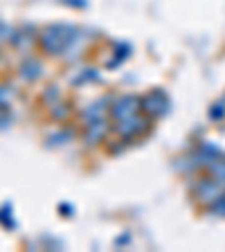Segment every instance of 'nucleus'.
Masks as SVG:
<instances>
[{
    "label": "nucleus",
    "instance_id": "nucleus-5",
    "mask_svg": "<svg viewBox=\"0 0 225 252\" xmlns=\"http://www.w3.org/2000/svg\"><path fill=\"white\" fill-rule=\"evenodd\" d=\"M104 131H106V124L101 120L90 122V128H88V135H86V140H88V142H97L101 135H104Z\"/></svg>",
    "mask_w": 225,
    "mask_h": 252
},
{
    "label": "nucleus",
    "instance_id": "nucleus-6",
    "mask_svg": "<svg viewBox=\"0 0 225 252\" xmlns=\"http://www.w3.org/2000/svg\"><path fill=\"white\" fill-rule=\"evenodd\" d=\"M38 68H41V65H38V63L36 61H27L25 63V65H23V77H25V79H34V77H38Z\"/></svg>",
    "mask_w": 225,
    "mask_h": 252
},
{
    "label": "nucleus",
    "instance_id": "nucleus-4",
    "mask_svg": "<svg viewBox=\"0 0 225 252\" xmlns=\"http://www.w3.org/2000/svg\"><path fill=\"white\" fill-rule=\"evenodd\" d=\"M142 126H144V122L140 120V117H135V115H129V117H122L120 120V124H117V131L122 133V135H133V133H137V131H142Z\"/></svg>",
    "mask_w": 225,
    "mask_h": 252
},
{
    "label": "nucleus",
    "instance_id": "nucleus-3",
    "mask_svg": "<svg viewBox=\"0 0 225 252\" xmlns=\"http://www.w3.org/2000/svg\"><path fill=\"white\" fill-rule=\"evenodd\" d=\"M135 110H137V99L135 97H124V99H120L115 106H113V115H115L117 120H122V117L135 115Z\"/></svg>",
    "mask_w": 225,
    "mask_h": 252
},
{
    "label": "nucleus",
    "instance_id": "nucleus-1",
    "mask_svg": "<svg viewBox=\"0 0 225 252\" xmlns=\"http://www.w3.org/2000/svg\"><path fill=\"white\" fill-rule=\"evenodd\" d=\"M74 36H77V34H74L72 27L57 25V27H50V30L43 32L41 43H43V47H45L50 54H59L63 47H65L70 41H72Z\"/></svg>",
    "mask_w": 225,
    "mask_h": 252
},
{
    "label": "nucleus",
    "instance_id": "nucleus-2",
    "mask_svg": "<svg viewBox=\"0 0 225 252\" xmlns=\"http://www.w3.org/2000/svg\"><path fill=\"white\" fill-rule=\"evenodd\" d=\"M164 104H167V99H164V94L160 93V90H153V93H149L147 97L142 99V108L149 110L151 115H162Z\"/></svg>",
    "mask_w": 225,
    "mask_h": 252
},
{
    "label": "nucleus",
    "instance_id": "nucleus-7",
    "mask_svg": "<svg viewBox=\"0 0 225 252\" xmlns=\"http://www.w3.org/2000/svg\"><path fill=\"white\" fill-rule=\"evenodd\" d=\"M7 97H9V93H7V90H5V88H0V101H5V99H7Z\"/></svg>",
    "mask_w": 225,
    "mask_h": 252
}]
</instances>
